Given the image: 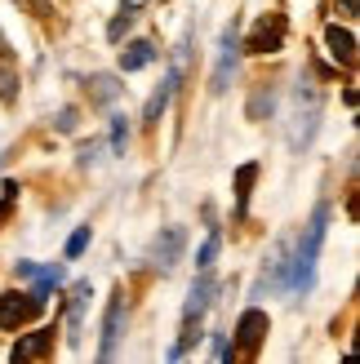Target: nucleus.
Returning a JSON list of instances; mask_svg holds the SVG:
<instances>
[{
	"instance_id": "1",
	"label": "nucleus",
	"mask_w": 360,
	"mask_h": 364,
	"mask_svg": "<svg viewBox=\"0 0 360 364\" xmlns=\"http://www.w3.org/2000/svg\"><path fill=\"white\" fill-rule=\"evenodd\" d=\"M325 235H329V200H320V205L312 209V218H307V227H302V235L294 240L285 289H294V294H307V289H312V280H316V258H320Z\"/></svg>"
},
{
	"instance_id": "2",
	"label": "nucleus",
	"mask_w": 360,
	"mask_h": 364,
	"mask_svg": "<svg viewBox=\"0 0 360 364\" xmlns=\"http://www.w3.org/2000/svg\"><path fill=\"white\" fill-rule=\"evenodd\" d=\"M45 311V294H0V329H23L27 320H36Z\"/></svg>"
},
{
	"instance_id": "3",
	"label": "nucleus",
	"mask_w": 360,
	"mask_h": 364,
	"mask_svg": "<svg viewBox=\"0 0 360 364\" xmlns=\"http://www.w3.org/2000/svg\"><path fill=\"white\" fill-rule=\"evenodd\" d=\"M125 316H129V306H125V294L116 289L112 298H107V311H102V342H98V360H116V347L125 338Z\"/></svg>"
},
{
	"instance_id": "4",
	"label": "nucleus",
	"mask_w": 360,
	"mask_h": 364,
	"mask_svg": "<svg viewBox=\"0 0 360 364\" xmlns=\"http://www.w3.org/2000/svg\"><path fill=\"white\" fill-rule=\"evenodd\" d=\"M183 249H187V231L183 227H160V235L152 240V267L174 271L183 262Z\"/></svg>"
},
{
	"instance_id": "5",
	"label": "nucleus",
	"mask_w": 360,
	"mask_h": 364,
	"mask_svg": "<svg viewBox=\"0 0 360 364\" xmlns=\"http://www.w3.org/2000/svg\"><path fill=\"white\" fill-rule=\"evenodd\" d=\"M236 63H240V36H236V27H227L223 41H218V63H213V85H209L213 94H227Z\"/></svg>"
},
{
	"instance_id": "6",
	"label": "nucleus",
	"mask_w": 360,
	"mask_h": 364,
	"mask_svg": "<svg viewBox=\"0 0 360 364\" xmlns=\"http://www.w3.org/2000/svg\"><path fill=\"white\" fill-rule=\"evenodd\" d=\"M267 329H272V320H267V311H258V306H249V311L236 320V347H240L245 355H258V347H263Z\"/></svg>"
},
{
	"instance_id": "7",
	"label": "nucleus",
	"mask_w": 360,
	"mask_h": 364,
	"mask_svg": "<svg viewBox=\"0 0 360 364\" xmlns=\"http://www.w3.org/2000/svg\"><path fill=\"white\" fill-rule=\"evenodd\" d=\"M89 298H94V289H89V280H80V284H71V294H67V342L71 347H80V329H85V306H89Z\"/></svg>"
},
{
	"instance_id": "8",
	"label": "nucleus",
	"mask_w": 360,
	"mask_h": 364,
	"mask_svg": "<svg viewBox=\"0 0 360 364\" xmlns=\"http://www.w3.org/2000/svg\"><path fill=\"white\" fill-rule=\"evenodd\" d=\"M178 80H183V71H165V80H160V89L147 98V107H142V124H160V116L169 112V102H174V94H178Z\"/></svg>"
},
{
	"instance_id": "9",
	"label": "nucleus",
	"mask_w": 360,
	"mask_h": 364,
	"mask_svg": "<svg viewBox=\"0 0 360 364\" xmlns=\"http://www.w3.org/2000/svg\"><path fill=\"white\" fill-rule=\"evenodd\" d=\"M45 355H53V324H49V329L27 333V338H18V347L9 351L14 364H23V360H45Z\"/></svg>"
},
{
	"instance_id": "10",
	"label": "nucleus",
	"mask_w": 360,
	"mask_h": 364,
	"mask_svg": "<svg viewBox=\"0 0 360 364\" xmlns=\"http://www.w3.org/2000/svg\"><path fill=\"white\" fill-rule=\"evenodd\" d=\"M280 45H285V18H280V14H272V27L258 23V31L249 36L240 49H245V53H276Z\"/></svg>"
},
{
	"instance_id": "11",
	"label": "nucleus",
	"mask_w": 360,
	"mask_h": 364,
	"mask_svg": "<svg viewBox=\"0 0 360 364\" xmlns=\"http://www.w3.org/2000/svg\"><path fill=\"white\" fill-rule=\"evenodd\" d=\"M147 5H152V0H120L116 18L107 23V41H112V45H120V41H125V31H129V27L138 23V18H142V9H147Z\"/></svg>"
},
{
	"instance_id": "12",
	"label": "nucleus",
	"mask_w": 360,
	"mask_h": 364,
	"mask_svg": "<svg viewBox=\"0 0 360 364\" xmlns=\"http://www.w3.org/2000/svg\"><path fill=\"white\" fill-rule=\"evenodd\" d=\"M160 58V49L152 41H129L120 49V71H142V67H152Z\"/></svg>"
},
{
	"instance_id": "13",
	"label": "nucleus",
	"mask_w": 360,
	"mask_h": 364,
	"mask_svg": "<svg viewBox=\"0 0 360 364\" xmlns=\"http://www.w3.org/2000/svg\"><path fill=\"white\" fill-rule=\"evenodd\" d=\"M325 45H329V53H334V58L343 63V67H351V63H356V36H351L347 27L329 23V27H325Z\"/></svg>"
},
{
	"instance_id": "14",
	"label": "nucleus",
	"mask_w": 360,
	"mask_h": 364,
	"mask_svg": "<svg viewBox=\"0 0 360 364\" xmlns=\"http://www.w3.org/2000/svg\"><path fill=\"white\" fill-rule=\"evenodd\" d=\"M254 178H258V165L249 160V165H240V173H236V213H245V205H249V187H254Z\"/></svg>"
},
{
	"instance_id": "15",
	"label": "nucleus",
	"mask_w": 360,
	"mask_h": 364,
	"mask_svg": "<svg viewBox=\"0 0 360 364\" xmlns=\"http://www.w3.org/2000/svg\"><path fill=\"white\" fill-rule=\"evenodd\" d=\"M218 249H223V231L218 227H213L209 235H205V245H201V253H196V267H213V258H218Z\"/></svg>"
},
{
	"instance_id": "16",
	"label": "nucleus",
	"mask_w": 360,
	"mask_h": 364,
	"mask_svg": "<svg viewBox=\"0 0 360 364\" xmlns=\"http://www.w3.org/2000/svg\"><path fill=\"white\" fill-rule=\"evenodd\" d=\"M125 142H129V116H112V151L125 156Z\"/></svg>"
},
{
	"instance_id": "17",
	"label": "nucleus",
	"mask_w": 360,
	"mask_h": 364,
	"mask_svg": "<svg viewBox=\"0 0 360 364\" xmlns=\"http://www.w3.org/2000/svg\"><path fill=\"white\" fill-rule=\"evenodd\" d=\"M116 94H120L116 76H94V102H116Z\"/></svg>"
},
{
	"instance_id": "18",
	"label": "nucleus",
	"mask_w": 360,
	"mask_h": 364,
	"mask_svg": "<svg viewBox=\"0 0 360 364\" xmlns=\"http://www.w3.org/2000/svg\"><path fill=\"white\" fill-rule=\"evenodd\" d=\"M89 240H94V231H89V227H76V231H71V240H67V258H80V253L89 249Z\"/></svg>"
},
{
	"instance_id": "19",
	"label": "nucleus",
	"mask_w": 360,
	"mask_h": 364,
	"mask_svg": "<svg viewBox=\"0 0 360 364\" xmlns=\"http://www.w3.org/2000/svg\"><path fill=\"white\" fill-rule=\"evenodd\" d=\"M14 94H18V76L9 67H0V98H14Z\"/></svg>"
},
{
	"instance_id": "20",
	"label": "nucleus",
	"mask_w": 360,
	"mask_h": 364,
	"mask_svg": "<svg viewBox=\"0 0 360 364\" xmlns=\"http://www.w3.org/2000/svg\"><path fill=\"white\" fill-rule=\"evenodd\" d=\"M209 351H213V360H227V355H231V347H227V333H213V338H209Z\"/></svg>"
},
{
	"instance_id": "21",
	"label": "nucleus",
	"mask_w": 360,
	"mask_h": 364,
	"mask_svg": "<svg viewBox=\"0 0 360 364\" xmlns=\"http://www.w3.org/2000/svg\"><path fill=\"white\" fill-rule=\"evenodd\" d=\"M343 18H356V0H343Z\"/></svg>"
}]
</instances>
